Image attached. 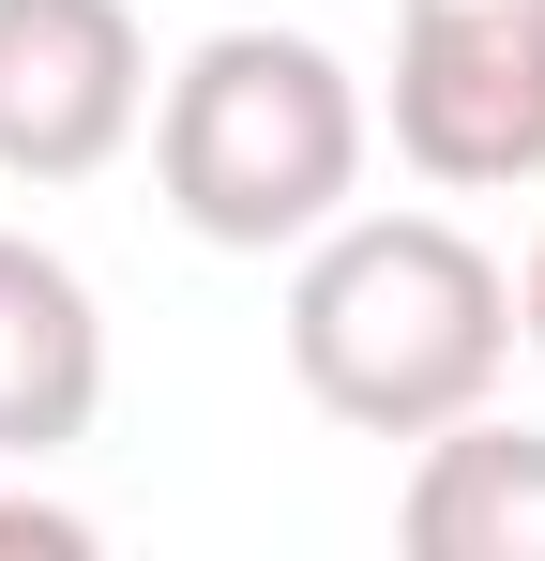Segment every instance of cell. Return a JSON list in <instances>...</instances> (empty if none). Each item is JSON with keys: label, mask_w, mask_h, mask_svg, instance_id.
<instances>
[{"label": "cell", "mask_w": 545, "mask_h": 561, "mask_svg": "<svg viewBox=\"0 0 545 561\" xmlns=\"http://www.w3.org/2000/svg\"><path fill=\"white\" fill-rule=\"evenodd\" d=\"M152 122V46L121 0H0V183H91Z\"/></svg>", "instance_id": "4"}, {"label": "cell", "mask_w": 545, "mask_h": 561, "mask_svg": "<svg viewBox=\"0 0 545 561\" xmlns=\"http://www.w3.org/2000/svg\"><path fill=\"white\" fill-rule=\"evenodd\" d=\"M394 531H409V561H545V440L500 410L425 425L409 485H394Z\"/></svg>", "instance_id": "6"}, {"label": "cell", "mask_w": 545, "mask_h": 561, "mask_svg": "<svg viewBox=\"0 0 545 561\" xmlns=\"http://www.w3.org/2000/svg\"><path fill=\"white\" fill-rule=\"evenodd\" d=\"M515 334L545 350V243H531V274H515Z\"/></svg>", "instance_id": "8"}, {"label": "cell", "mask_w": 545, "mask_h": 561, "mask_svg": "<svg viewBox=\"0 0 545 561\" xmlns=\"http://www.w3.org/2000/svg\"><path fill=\"white\" fill-rule=\"evenodd\" d=\"M91 410H106V319H91V274L61 259V243L0 228V456H15V470L77 456Z\"/></svg>", "instance_id": "5"}, {"label": "cell", "mask_w": 545, "mask_h": 561, "mask_svg": "<svg viewBox=\"0 0 545 561\" xmlns=\"http://www.w3.org/2000/svg\"><path fill=\"white\" fill-rule=\"evenodd\" d=\"M152 183L228 259H303L363 183V77L318 31H197L152 92Z\"/></svg>", "instance_id": "2"}, {"label": "cell", "mask_w": 545, "mask_h": 561, "mask_svg": "<svg viewBox=\"0 0 545 561\" xmlns=\"http://www.w3.org/2000/svg\"><path fill=\"white\" fill-rule=\"evenodd\" d=\"M515 365V274L454 228V213H334L288 274V379L363 425V440H425L454 410H485Z\"/></svg>", "instance_id": "1"}, {"label": "cell", "mask_w": 545, "mask_h": 561, "mask_svg": "<svg viewBox=\"0 0 545 561\" xmlns=\"http://www.w3.org/2000/svg\"><path fill=\"white\" fill-rule=\"evenodd\" d=\"M394 152L440 197L545 183V0H394Z\"/></svg>", "instance_id": "3"}, {"label": "cell", "mask_w": 545, "mask_h": 561, "mask_svg": "<svg viewBox=\"0 0 545 561\" xmlns=\"http://www.w3.org/2000/svg\"><path fill=\"white\" fill-rule=\"evenodd\" d=\"M0 547H31V561H91V516H77V501H0Z\"/></svg>", "instance_id": "7"}]
</instances>
